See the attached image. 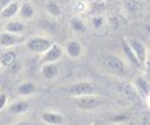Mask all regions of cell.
<instances>
[{
    "label": "cell",
    "mask_w": 150,
    "mask_h": 125,
    "mask_svg": "<svg viewBox=\"0 0 150 125\" xmlns=\"http://www.w3.org/2000/svg\"><path fill=\"white\" fill-rule=\"evenodd\" d=\"M103 67H105V70L108 73H110L112 75H116V77H125L126 73H127L123 60L119 59L115 54L105 56V59H103Z\"/></svg>",
    "instance_id": "1"
},
{
    "label": "cell",
    "mask_w": 150,
    "mask_h": 125,
    "mask_svg": "<svg viewBox=\"0 0 150 125\" xmlns=\"http://www.w3.org/2000/svg\"><path fill=\"white\" fill-rule=\"evenodd\" d=\"M72 102L76 108L91 111V109L100 107L105 102V100L98 97L96 94H88V95H81V97H72Z\"/></svg>",
    "instance_id": "2"
},
{
    "label": "cell",
    "mask_w": 150,
    "mask_h": 125,
    "mask_svg": "<svg viewBox=\"0 0 150 125\" xmlns=\"http://www.w3.org/2000/svg\"><path fill=\"white\" fill-rule=\"evenodd\" d=\"M64 92L69 97H81V95H88V94H96V88L89 81H78V83L65 87Z\"/></svg>",
    "instance_id": "3"
},
{
    "label": "cell",
    "mask_w": 150,
    "mask_h": 125,
    "mask_svg": "<svg viewBox=\"0 0 150 125\" xmlns=\"http://www.w3.org/2000/svg\"><path fill=\"white\" fill-rule=\"evenodd\" d=\"M52 44L50 39L47 37H41V36H35V37H31L25 41V47L27 50L31 51V53H35V54H42L44 51H47L50 49V46Z\"/></svg>",
    "instance_id": "4"
},
{
    "label": "cell",
    "mask_w": 150,
    "mask_h": 125,
    "mask_svg": "<svg viewBox=\"0 0 150 125\" xmlns=\"http://www.w3.org/2000/svg\"><path fill=\"white\" fill-rule=\"evenodd\" d=\"M115 88H116V91L119 92L122 97H125L126 100L133 101V102H139V101L142 100V97L139 95V92L136 91V88H134L133 83L120 81V83H116V84H115Z\"/></svg>",
    "instance_id": "5"
},
{
    "label": "cell",
    "mask_w": 150,
    "mask_h": 125,
    "mask_svg": "<svg viewBox=\"0 0 150 125\" xmlns=\"http://www.w3.org/2000/svg\"><path fill=\"white\" fill-rule=\"evenodd\" d=\"M24 41L20 34H14L10 31H0V47L1 49H11L17 44H21Z\"/></svg>",
    "instance_id": "6"
},
{
    "label": "cell",
    "mask_w": 150,
    "mask_h": 125,
    "mask_svg": "<svg viewBox=\"0 0 150 125\" xmlns=\"http://www.w3.org/2000/svg\"><path fill=\"white\" fill-rule=\"evenodd\" d=\"M62 54H64L62 47L59 44H57V43H52L50 46V49L42 53L41 64H44V63H57L62 57Z\"/></svg>",
    "instance_id": "7"
},
{
    "label": "cell",
    "mask_w": 150,
    "mask_h": 125,
    "mask_svg": "<svg viewBox=\"0 0 150 125\" xmlns=\"http://www.w3.org/2000/svg\"><path fill=\"white\" fill-rule=\"evenodd\" d=\"M126 40H127V43H129V46L132 47L133 53L136 54L137 60L140 61V64L143 66V63H144V60H146V56H147V50H146V46H144V44H143L140 40H137V39H133V37H127Z\"/></svg>",
    "instance_id": "8"
},
{
    "label": "cell",
    "mask_w": 150,
    "mask_h": 125,
    "mask_svg": "<svg viewBox=\"0 0 150 125\" xmlns=\"http://www.w3.org/2000/svg\"><path fill=\"white\" fill-rule=\"evenodd\" d=\"M64 51H65V54H67L69 59L76 60V59H79V57L82 56L83 47L78 40H74V39H72V40H68V41L65 43Z\"/></svg>",
    "instance_id": "9"
},
{
    "label": "cell",
    "mask_w": 150,
    "mask_h": 125,
    "mask_svg": "<svg viewBox=\"0 0 150 125\" xmlns=\"http://www.w3.org/2000/svg\"><path fill=\"white\" fill-rule=\"evenodd\" d=\"M133 85L142 98H147L150 95V81L144 75H136L133 78Z\"/></svg>",
    "instance_id": "10"
},
{
    "label": "cell",
    "mask_w": 150,
    "mask_h": 125,
    "mask_svg": "<svg viewBox=\"0 0 150 125\" xmlns=\"http://www.w3.org/2000/svg\"><path fill=\"white\" fill-rule=\"evenodd\" d=\"M40 119L48 125H61L65 122V118L62 117L59 112H54V111H44V112H41L40 114Z\"/></svg>",
    "instance_id": "11"
},
{
    "label": "cell",
    "mask_w": 150,
    "mask_h": 125,
    "mask_svg": "<svg viewBox=\"0 0 150 125\" xmlns=\"http://www.w3.org/2000/svg\"><path fill=\"white\" fill-rule=\"evenodd\" d=\"M18 9H20V4L17 1H10L8 4H6L3 9H0V19L3 20H10L14 16L18 14Z\"/></svg>",
    "instance_id": "12"
},
{
    "label": "cell",
    "mask_w": 150,
    "mask_h": 125,
    "mask_svg": "<svg viewBox=\"0 0 150 125\" xmlns=\"http://www.w3.org/2000/svg\"><path fill=\"white\" fill-rule=\"evenodd\" d=\"M17 61V54L16 51H13L11 49H6L0 54V66L4 68H11L16 64Z\"/></svg>",
    "instance_id": "13"
},
{
    "label": "cell",
    "mask_w": 150,
    "mask_h": 125,
    "mask_svg": "<svg viewBox=\"0 0 150 125\" xmlns=\"http://www.w3.org/2000/svg\"><path fill=\"white\" fill-rule=\"evenodd\" d=\"M59 73V68L55 63H44L41 64V75L45 80H54Z\"/></svg>",
    "instance_id": "14"
},
{
    "label": "cell",
    "mask_w": 150,
    "mask_h": 125,
    "mask_svg": "<svg viewBox=\"0 0 150 125\" xmlns=\"http://www.w3.org/2000/svg\"><path fill=\"white\" fill-rule=\"evenodd\" d=\"M28 109H30V104H28V101H25V100L14 101L13 104L8 105V112H10V114H14V115L24 114Z\"/></svg>",
    "instance_id": "15"
},
{
    "label": "cell",
    "mask_w": 150,
    "mask_h": 125,
    "mask_svg": "<svg viewBox=\"0 0 150 125\" xmlns=\"http://www.w3.org/2000/svg\"><path fill=\"white\" fill-rule=\"evenodd\" d=\"M69 26H71L72 31L76 34H85L88 31V26H86V23L83 21L82 19H79V17H76V16L71 17Z\"/></svg>",
    "instance_id": "16"
},
{
    "label": "cell",
    "mask_w": 150,
    "mask_h": 125,
    "mask_svg": "<svg viewBox=\"0 0 150 125\" xmlns=\"http://www.w3.org/2000/svg\"><path fill=\"white\" fill-rule=\"evenodd\" d=\"M4 30L6 31H10V33H14V34H21L25 30V24L20 20H13L10 19L7 23L4 24Z\"/></svg>",
    "instance_id": "17"
},
{
    "label": "cell",
    "mask_w": 150,
    "mask_h": 125,
    "mask_svg": "<svg viewBox=\"0 0 150 125\" xmlns=\"http://www.w3.org/2000/svg\"><path fill=\"white\" fill-rule=\"evenodd\" d=\"M34 13H35V9L31 3L25 1L23 4H20V9H18V16L21 17L23 20H30L34 17Z\"/></svg>",
    "instance_id": "18"
},
{
    "label": "cell",
    "mask_w": 150,
    "mask_h": 125,
    "mask_svg": "<svg viewBox=\"0 0 150 125\" xmlns=\"http://www.w3.org/2000/svg\"><path fill=\"white\" fill-rule=\"evenodd\" d=\"M122 50H123V53H125V56L127 57V60L132 63V64H134V66L137 67H142V64H140V61L137 60V57H136V54L133 53V50H132V47L129 46V43H127V40L126 39H123L122 40Z\"/></svg>",
    "instance_id": "19"
},
{
    "label": "cell",
    "mask_w": 150,
    "mask_h": 125,
    "mask_svg": "<svg viewBox=\"0 0 150 125\" xmlns=\"http://www.w3.org/2000/svg\"><path fill=\"white\" fill-rule=\"evenodd\" d=\"M44 7H45L47 13H48L51 17H59L62 14V9H61V6H59L55 0H47L45 4H44Z\"/></svg>",
    "instance_id": "20"
},
{
    "label": "cell",
    "mask_w": 150,
    "mask_h": 125,
    "mask_svg": "<svg viewBox=\"0 0 150 125\" xmlns=\"http://www.w3.org/2000/svg\"><path fill=\"white\" fill-rule=\"evenodd\" d=\"M16 91L18 95H21V97H28V95H31L35 92V84L30 83V81H25V83H21L20 85H17Z\"/></svg>",
    "instance_id": "21"
},
{
    "label": "cell",
    "mask_w": 150,
    "mask_h": 125,
    "mask_svg": "<svg viewBox=\"0 0 150 125\" xmlns=\"http://www.w3.org/2000/svg\"><path fill=\"white\" fill-rule=\"evenodd\" d=\"M143 7V3L140 0H125V9L129 13H139Z\"/></svg>",
    "instance_id": "22"
},
{
    "label": "cell",
    "mask_w": 150,
    "mask_h": 125,
    "mask_svg": "<svg viewBox=\"0 0 150 125\" xmlns=\"http://www.w3.org/2000/svg\"><path fill=\"white\" fill-rule=\"evenodd\" d=\"M106 24L110 26V29L117 30V29H120L122 26H125V19L122 16H119V14H113V16L109 17V20H106Z\"/></svg>",
    "instance_id": "23"
},
{
    "label": "cell",
    "mask_w": 150,
    "mask_h": 125,
    "mask_svg": "<svg viewBox=\"0 0 150 125\" xmlns=\"http://www.w3.org/2000/svg\"><path fill=\"white\" fill-rule=\"evenodd\" d=\"M91 26L93 30H100V29H103L105 26H106V19L102 16V14H95V16L91 17Z\"/></svg>",
    "instance_id": "24"
},
{
    "label": "cell",
    "mask_w": 150,
    "mask_h": 125,
    "mask_svg": "<svg viewBox=\"0 0 150 125\" xmlns=\"http://www.w3.org/2000/svg\"><path fill=\"white\" fill-rule=\"evenodd\" d=\"M130 121V117L127 115V114H117V115H113V117L110 118V122H129Z\"/></svg>",
    "instance_id": "25"
},
{
    "label": "cell",
    "mask_w": 150,
    "mask_h": 125,
    "mask_svg": "<svg viewBox=\"0 0 150 125\" xmlns=\"http://www.w3.org/2000/svg\"><path fill=\"white\" fill-rule=\"evenodd\" d=\"M143 67H144V77L150 81V53H147L146 60H144V63H143Z\"/></svg>",
    "instance_id": "26"
},
{
    "label": "cell",
    "mask_w": 150,
    "mask_h": 125,
    "mask_svg": "<svg viewBox=\"0 0 150 125\" xmlns=\"http://www.w3.org/2000/svg\"><path fill=\"white\" fill-rule=\"evenodd\" d=\"M7 107V94L6 92H0V111Z\"/></svg>",
    "instance_id": "27"
},
{
    "label": "cell",
    "mask_w": 150,
    "mask_h": 125,
    "mask_svg": "<svg viewBox=\"0 0 150 125\" xmlns=\"http://www.w3.org/2000/svg\"><path fill=\"white\" fill-rule=\"evenodd\" d=\"M140 122L142 124H150V115H146V117H143L140 119Z\"/></svg>",
    "instance_id": "28"
},
{
    "label": "cell",
    "mask_w": 150,
    "mask_h": 125,
    "mask_svg": "<svg viewBox=\"0 0 150 125\" xmlns=\"http://www.w3.org/2000/svg\"><path fill=\"white\" fill-rule=\"evenodd\" d=\"M10 1H11V0H0V9H3L6 4H8Z\"/></svg>",
    "instance_id": "29"
},
{
    "label": "cell",
    "mask_w": 150,
    "mask_h": 125,
    "mask_svg": "<svg viewBox=\"0 0 150 125\" xmlns=\"http://www.w3.org/2000/svg\"><path fill=\"white\" fill-rule=\"evenodd\" d=\"M146 30H147V33L150 34V24H147V26H146Z\"/></svg>",
    "instance_id": "30"
},
{
    "label": "cell",
    "mask_w": 150,
    "mask_h": 125,
    "mask_svg": "<svg viewBox=\"0 0 150 125\" xmlns=\"http://www.w3.org/2000/svg\"><path fill=\"white\" fill-rule=\"evenodd\" d=\"M103 1H105V0H103Z\"/></svg>",
    "instance_id": "31"
},
{
    "label": "cell",
    "mask_w": 150,
    "mask_h": 125,
    "mask_svg": "<svg viewBox=\"0 0 150 125\" xmlns=\"http://www.w3.org/2000/svg\"><path fill=\"white\" fill-rule=\"evenodd\" d=\"M0 67H1V66H0Z\"/></svg>",
    "instance_id": "32"
}]
</instances>
